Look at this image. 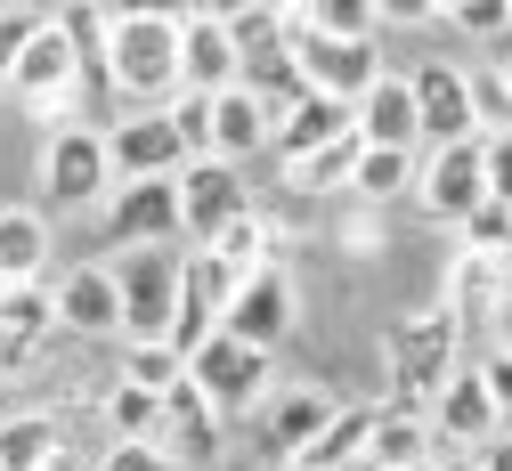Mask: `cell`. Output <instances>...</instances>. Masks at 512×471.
I'll return each instance as SVG.
<instances>
[{
  "label": "cell",
  "mask_w": 512,
  "mask_h": 471,
  "mask_svg": "<svg viewBox=\"0 0 512 471\" xmlns=\"http://www.w3.org/2000/svg\"><path fill=\"white\" fill-rule=\"evenodd\" d=\"M74 90H82V49H74V33L66 25H41L33 33V49L17 57V74H9V98L17 106H33L49 130H66V114H74Z\"/></svg>",
  "instance_id": "cell-6"
},
{
  "label": "cell",
  "mask_w": 512,
  "mask_h": 471,
  "mask_svg": "<svg viewBox=\"0 0 512 471\" xmlns=\"http://www.w3.org/2000/svg\"><path fill=\"white\" fill-rule=\"evenodd\" d=\"M106 431H114V439H163V398L114 374V382H106Z\"/></svg>",
  "instance_id": "cell-29"
},
{
  "label": "cell",
  "mask_w": 512,
  "mask_h": 471,
  "mask_svg": "<svg viewBox=\"0 0 512 471\" xmlns=\"http://www.w3.org/2000/svg\"><path fill=\"white\" fill-rule=\"evenodd\" d=\"M98 471H179V463H171L163 439H114V447L98 455Z\"/></svg>",
  "instance_id": "cell-37"
},
{
  "label": "cell",
  "mask_w": 512,
  "mask_h": 471,
  "mask_svg": "<svg viewBox=\"0 0 512 471\" xmlns=\"http://www.w3.org/2000/svg\"><path fill=\"white\" fill-rule=\"evenodd\" d=\"M431 471H480V463H472V455H447V463H431Z\"/></svg>",
  "instance_id": "cell-43"
},
{
  "label": "cell",
  "mask_w": 512,
  "mask_h": 471,
  "mask_svg": "<svg viewBox=\"0 0 512 471\" xmlns=\"http://www.w3.org/2000/svg\"><path fill=\"white\" fill-rule=\"evenodd\" d=\"M49 268V220L33 204H9L0 212V285H41Z\"/></svg>",
  "instance_id": "cell-25"
},
{
  "label": "cell",
  "mask_w": 512,
  "mask_h": 471,
  "mask_svg": "<svg viewBox=\"0 0 512 471\" xmlns=\"http://www.w3.org/2000/svg\"><path fill=\"white\" fill-rule=\"evenodd\" d=\"M415 204H423L439 228H464V220L488 204V155H480V139L431 147V155H423V179H415Z\"/></svg>",
  "instance_id": "cell-10"
},
{
  "label": "cell",
  "mask_w": 512,
  "mask_h": 471,
  "mask_svg": "<svg viewBox=\"0 0 512 471\" xmlns=\"http://www.w3.org/2000/svg\"><path fill=\"white\" fill-rule=\"evenodd\" d=\"M480 155H488V204H512V130L480 139Z\"/></svg>",
  "instance_id": "cell-38"
},
{
  "label": "cell",
  "mask_w": 512,
  "mask_h": 471,
  "mask_svg": "<svg viewBox=\"0 0 512 471\" xmlns=\"http://www.w3.org/2000/svg\"><path fill=\"white\" fill-rule=\"evenodd\" d=\"M496 350H504V358H512V301H504V309H496Z\"/></svg>",
  "instance_id": "cell-41"
},
{
  "label": "cell",
  "mask_w": 512,
  "mask_h": 471,
  "mask_svg": "<svg viewBox=\"0 0 512 471\" xmlns=\"http://www.w3.org/2000/svg\"><path fill=\"white\" fill-rule=\"evenodd\" d=\"M431 423L423 415H407V407H382V423H374V447H366V463L358 471H431Z\"/></svg>",
  "instance_id": "cell-24"
},
{
  "label": "cell",
  "mask_w": 512,
  "mask_h": 471,
  "mask_svg": "<svg viewBox=\"0 0 512 471\" xmlns=\"http://www.w3.org/2000/svg\"><path fill=\"white\" fill-rule=\"evenodd\" d=\"M415 114H423V155L431 147H464V139H480V106H472V65H456V57H431V65H415Z\"/></svg>",
  "instance_id": "cell-9"
},
{
  "label": "cell",
  "mask_w": 512,
  "mask_h": 471,
  "mask_svg": "<svg viewBox=\"0 0 512 471\" xmlns=\"http://www.w3.org/2000/svg\"><path fill=\"white\" fill-rule=\"evenodd\" d=\"M374 423H382V407H334V423L301 447V471H358L374 447Z\"/></svg>",
  "instance_id": "cell-23"
},
{
  "label": "cell",
  "mask_w": 512,
  "mask_h": 471,
  "mask_svg": "<svg viewBox=\"0 0 512 471\" xmlns=\"http://www.w3.org/2000/svg\"><path fill=\"white\" fill-rule=\"evenodd\" d=\"M423 423H431V439H447V447H488L504 415H496V398H488L480 366H464L456 382H447V390L431 398V415H423Z\"/></svg>",
  "instance_id": "cell-17"
},
{
  "label": "cell",
  "mask_w": 512,
  "mask_h": 471,
  "mask_svg": "<svg viewBox=\"0 0 512 471\" xmlns=\"http://www.w3.org/2000/svg\"><path fill=\"white\" fill-rule=\"evenodd\" d=\"M285 471H301V463H285Z\"/></svg>",
  "instance_id": "cell-44"
},
{
  "label": "cell",
  "mask_w": 512,
  "mask_h": 471,
  "mask_svg": "<svg viewBox=\"0 0 512 471\" xmlns=\"http://www.w3.org/2000/svg\"><path fill=\"white\" fill-rule=\"evenodd\" d=\"M293 325H301V293H293V268L285 260L261 268V277H244L236 301H228V317H220V333H236L244 350H269V358H277V342Z\"/></svg>",
  "instance_id": "cell-11"
},
{
  "label": "cell",
  "mask_w": 512,
  "mask_h": 471,
  "mask_svg": "<svg viewBox=\"0 0 512 471\" xmlns=\"http://www.w3.org/2000/svg\"><path fill=\"white\" fill-rule=\"evenodd\" d=\"M358 139H366V147H399V155L423 147V114H415V82H407V74H382V82L358 98Z\"/></svg>",
  "instance_id": "cell-19"
},
{
  "label": "cell",
  "mask_w": 512,
  "mask_h": 471,
  "mask_svg": "<svg viewBox=\"0 0 512 471\" xmlns=\"http://www.w3.org/2000/svg\"><path fill=\"white\" fill-rule=\"evenodd\" d=\"M456 252H488V260H504V252H512V204H480V212L456 228Z\"/></svg>",
  "instance_id": "cell-33"
},
{
  "label": "cell",
  "mask_w": 512,
  "mask_h": 471,
  "mask_svg": "<svg viewBox=\"0 0 512 471\" xmlns=\"http://www.w3.org/2000/svg\"><path fill=\"white\" fill-rule=\"evenodd\" d=\"M163 447H171L179 471L220 463V415H212V398H204L196 382H179V390L163 398Z\"/></svg>",
  "instance_id": "cell-20"
},
{
  "label": "cell",
  "mask_w": 512,
  "mask_h": 471,
  "mask_svg": "<svg viewBox=\"0 0 512 471\" xmlns=\"http://www.w3.org/2000/svg\"><path fill=\"white\" fill-rule=\"evenodd\" d=\"M326 423H334V398H326V390H277L269 407H261V439H269L285 463H301V447L326 431Z\"/></svg>",
  "instance_id": "cell-21"
},
{
  "label": "cell",
  "mask_w": 512,
  "mask_h": 471,
  "mask_svg": "<svg viewBox=\"0 0 512 471\" xmlns=\"http://www.w3.org/2000/svg\"><path fill=\"white\" fill-rule=\"evenodd\" d=\"M496 74H504V65H496Z\"/></svg>",
  "instance_id": "cell-45"
},
{
  "label": "cell",
  "mask_w": 512,
  "mask_h": 471,
  "mask_svg": "<svg viewBox=\"0 0 512 471\" xmlns=\"http://www.w3.org/2000/svg\"><path fill=\"white\" fill-rule=\"evenodd\" d=\"M293 25L326 33V41H374L382 9H366V0H301V9H293Z\"/></svg>",
  "instance_id": "cell-30"
},
{
  "label": "cell",
  "mask_w": 512,
  "mask_h": 471,
  "mask_svg": "<svg viewBox=\"0 0 512 471\" xmlns=\"http://www.w3.org/2000/svg\"><path fill=\"white\" fill-rule=\"evenodd\" d=\"M358 130V106H342V98H293L285 114H277V139H269V155L277 163H301V155H317V147H334V139H350Z\"/></svg>",
  "instance_id": "cell-18"
},
{
  "label": "cell",
  "mask_w": 512,
  "mask_h": 471,
  "mask_svg": "<svg viewBox=\"0 0 512 471\" xmlns=\"http://www.w3.org/2000/svg\"><path fill=\"white\" fill-rule=\"evenodd\" d=\"M252 212V187H244V171L236 163H187L179 171V220H187V244H212L220 228H236Z\"/></svg>",
  "instance_id": "cell-13"
},
{
  "label": "cell",
  "mask_w": 512,
  "mask_h": 471,
  "mask_svg": "<svg viewBox=\"0 0 512 471\" xmlns=\"http://www.w3.org/2000/svg\"><path fill=\"white\" fill-rule=\"evenodd\" d=\"M106 163H114V187H131V179H179L187 171V147H179L171 114H122L106 130Z\"/></svg>",
  "instance_id": "cell-14"
},
{
  "label": "cell",
  "mask_w": 512,
  "mask_h": 471,
  "mask_svg": "<svg viewBox=\"0 0 512 471\" xmlns=\"http://www.w3.org/2000/svg\"><path fill=\"white\" fill-rule=\"evenodd\" d=\"M187 220H179V179H131L106 195V244L139 252V244H179Z\"/></svg>",
  "instance_id": "cell-12"
},
{
  "label": "cell",
  "mask_w": 512,
  "mask_h": 471,
  "mask_svg": "<svg viewBox=\"0 0 512 471\" xmlns=\"http://www.w3.org/2000/svg\"><path fill=\"white\" fill-rule=\"evenodd\" d=\"M415 179H423V155L366 147V155H358V179H350V195H358L366 212H382V204H399V195H415Z\"/></svg>",
  "instance_id": "cell-26"
},
{
  "label": "cell",
  "mask_w": 512,
  "mask_h": 471,
  "mask_svg": "<svg viewBox=\"0 0 512 471\" xmlns=\"http://www.w3.org/2000/svg\"><path fill=\"white\" fill-rule=\"evenodd\" d=\"M480 382H488V398H496V415H512V358H504V350L480 358Z\"/></svg>",
  "instance_id": "cell-39"
},
{
  "label": "cell",
  "mask_w": 512,
  "mask_h": 471,
  "mask_svg": "<svg viewBox=\"0 0 512 471\" xmlns=\"http://www.w3.org/2000/svg\"><path fill=\"white\" fill-rule=\"evenodd\" d=\"M472 463H480V471H512V439H504V431H496V439H488V447H480V455H472Z\"/></svg>",
  "instance_id": "cell-40"
},
{
  "label": "cell",
  "mask_w": 512,
  "mask_h": 471,
  "mask_svg": "<svg viewBox=\"0 0 512 471\" xmlns=\"http://www.w3.org/2000/svg\"><path fill=\"white\" fill-rule=\"evenodd\" d=\"M244 82V57L228 9H179V98H228Z\"/></svg>",
  "instance_id": "cell-8"
},
{
  "label": "cell",
  "mask_w": 512,
  "mask_h": 471,
  "mask_svg": "<svg viewBox=\"0 0 512 471\" xmlns=\"http://www.w3.org/2000/svg\"><path fill=\"white\" fill-rule=\"evenodd\" d=\"M106 82L131 114H163L179 98V9H106Z\"/></svg>",
  "instance_id": "cell-1"
},
{
  "label": "cell",
  "mask_w": 512,
  "mask_h": 471,
  "mask_svg": "<svg viewBox=\"0 0 512 471\" xmlns=\"http://www.w3.org/2000/svg\"><path fill=\"white\" fill-rule=\"evenodd\" d=\"M382 358H391V407L407 415H431V398L464 374V325L456 309H407L391 333H382Z\"/></svg>",
  "instance_id": "cell-2"
},
{
  "label": "cell",
  "mask_w": 512,
  "mask_h": 471,
  "mask_svg": "<svg viewBox=\"0 0 512 471\" xmlns=\"http://www.w3.org/2000/svg\"><path fill=\"white\" fill-rule=\"evenodd\" d=\"M187 382H196L212 398V415H261L269 398H277V358L269 350H244L236 333H212V342L187 358Z\"/></svg>",
  "instance_id": "cell-4"
},
{
  "label": "cell",
  "mask_w": 512,
  "mask_h": 471,
  "mask_svg": "<svg viewBox=\"0 0 512 471\" xmlns=\"http://www.w3.org/2000/svg\"><path fill=\"white\" fill-rule=\"evenodd\" d=\"M66 455V423L57 415H9L0 423V471H41Z\"/></svg>",
  "instance_id": "cell-27"
},
{
  "label": "cell",
  "mask_w": 512,
  "mask_h": 471,
  "mask_svg": "<svg viewBox=\"0 0 512 471\" xmlns=\"http://www.w3.org/2000/svg\"><path fill=\"white\" fill-rule=\"evenodd\" d=\"M41 471H82V455H74V447H66V455H57V463H41Z\"/></svg>",
  "instance_id": "cell-42"
},
{
  "label": "cell",
  "mask_w": 512,
  "mask_h": 471,
  "mask_svg": "<svg viewBox=\"0 0 512 471\" xmlns=\"http://www.w3.org/2000/svg\"><path fill=\"white\" fill-rule=\"evenodd\" d=\"M293 65H301V82L317 98H342V106H358L382 74H391V65H382V41H326V33H309V25H293Z\"/></svg>",
  "instance_id": "cell-7"
},
{
  "label": "cell",
  "mask_w": 512,
  "mask_h": 471,
  "mask_svg": "<svg viewBox=\"0 0 512 471\" xmlns=\"http://www.w3.org/2000/svg\"><path fill=\"white\" fill-rule=\"evenodd\" d=\"M504 301H512L504 260H488V252H456V260H447V309H456V325H464V317H488V325H496Z\"/></svg>",
  "instance_id": "cell-22"
},
{
  "label": "cell",
  "mask_w": 512,
  "mask_h": 471,
  "mask_svg": "<svg viewBox=\"0 0 512 471\" xmlns=\"http://www.w3.org/2000/svg\"><path fill=\"white\" fill-rule=\"evenodd\" d=\"M269 139H277V106H269L261 90L236 82L228 98H212V163H236V171H244Z\"/></svg>",
  "instance_id": "cell-16"
},
{
  "label": "cell",
  "mask_w": 512,
  "mask_h": 471,
  "mask_svg": "<svg viewBox=\"0 0 512 471\" xmlns=\"http://www.w3.org/2000/svg\"><path fill=\"white\" fill-rule=\"evenodd\" d=\"M163 114H171V130H179L187 163H204V155H212V98H171Z\"/></svg>",
  "instance_id": "cell-35"
},
{
  "label": "cell",
  "mask_w": 512,
  "mask_h": 471,
  "mask_svg": "<svg viewBox=\"0 0 512 471\" xmlns=\"http://www.w3.org/2000/svg\"><path fill=\"white\" fill-rule=\"evenodd\" d=\"M439 25H456L464 41H480V49H496L504 33H512V9L504 0H447V9H431Z\"/></svg>",
  "instance_id": "cell-32"
},
{
  "label": "cell",
  "mask_w": 512,
  "mask_h": 471,
  "mask_svg": "<svg viewBox=\"0 0 512 471\" xmlns=\"http://www.w3.org/2000/svg\"><path fill=\"white\" fill-rule=\"evenodd\" d=\"M114 285H122V342H171L179 325V244H139V252H114Z\"/></svg>",
  "instance_id": "cell-3"
},
{
  "label": "cell",
  "mask_w": 512,
  "mask_h": 471,
  "mask_svg": "<svg viewBox=\"0 0 512 471\" xmlns=\"http://www.w3.org/2000/svg\"><path fill=\"white\" fill-rule=\"evenodd\" d=\"M472 106H480V139L512 130V74H496V65H472Z\"/></svg>",
  "instance_id": "cell-34"
},
{
  "label": "cell",
  "mask_w": 512,
  "mask_h": 471,
  "mask_svg": "<svg viewBox=\"0 0 512 471\" xmlns=\"http://www.w3.org/2000/svg\"><path fill=\"white\" fill-rule=\"evenodd\" d=\"M122 382H139V390L171 398V390L187 382V358H179L171 342H122Z\"/></svg>",
  "instance_id": "cell-31"
},
{
  "label": "cell",
  "mask_w": 512,
  "mask_h": 471,
  "mask_svg": "<svg viewBox=\"0 0 512 471\" xmlns=\"http://www.w3.org/2000/svg\"><path fill=\"white\" fill-rule=\"evenodd\" d=\"M358 155H366V139L350 130V139L317 147V155H301V163H285V187H301V195H342V187L358 179Z\"/></svg>",
  "instance_id": "cell-28"
},
{
  "label": "cell",
  "mask_w": 512,
  "mask_h": 471,
  "mask_svg": "<svg viewBox=\"0 0 512 471\" xmlns=\"http://www.w3.org/2000/svg\"><path fill=\"white\" fill-rule=\"evenodd\" d=\"M49 17L41 9H0V90H9V74H17V57L33 49V33H41Z\"/></svg>",
  "instance_id": "cell-36"
},
{
  "label": "cell",
  "mask_w": 512,
  "mask_h": 471,
  "mask_svg": "<svg viewBox=\"0 0 512 471\" xmlns=\"http://www.w3.org/2000/svg\"><path fill=\"white\" fill-rule=\"evenodd\" d=\"M41 195L57 212H90L114 195V163H106V130L98 122H66L41 139Z\"/></svg>",
  "instance_id": "cell-5"
},
{
  "label": "cell",
  "mask_w": 512,
  "mask_h": 471,
  "mask_svg": "<svg viewBox=\"0 0 512 471\" xmlns=\"http://www.w3.org/2000/svg\"><path fill=\"white\" fill-rule=\"evenodd\" d=\"M57 333H82V342H122V285L106 260H82L57 277Z\"/></svg>",
  "instance_id": "cell-15"
}]
</instances>
